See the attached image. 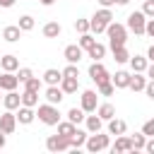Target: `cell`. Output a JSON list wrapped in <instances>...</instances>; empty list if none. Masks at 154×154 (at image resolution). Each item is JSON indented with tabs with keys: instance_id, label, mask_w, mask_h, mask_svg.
<instances>
[{
	"instance_id": "cell-34",
	"label": "cell",
	"mask_w": 154,
	"mask_h": 154,
	"mask_svg": "<svg viewBox=\"0 0 154 154\" xmlns=\"http://www.w3.org/2000/svg\"><path fill=\"white\" fill-rule=\"evenodd\" d=\"M94 43H96V38H94V36H91L89 31L79 36V48H82V51H89V48H91Z\"/></svg>"
},
{
	"instance_id": "cell-19",
	"label": "cell",
	"mask_w": 154,
	"mask_h": 154,
	"mask_svg": "<svg viewBox=\"0 0 154 154\" xmlns=\"http://www.w3.org/2000/svg\"><path fill=\"white\" fill-rule=\"evenodd\" d=\"M58 87H60L65 94H75V91L79 89V79H77V77H63Z\"/></svg>"
},
{
	"instance_id": "cell-10",
	"label": "cell",
	"mask_w": 154,
	"mask_h": 154,
	"mask_svg": "<svg viewBox=\"0 0 154 154\" xmlns=\"http://www.w3.org/2000/svg\"><path fill=\"white\" fill-rule=\"evenodd\" d=\"M2 106H5L7 111H17V108L22 106V94H17L14 89H12V91H7V94L2 96Z\"/></svg>"
},
{
	"instance_id": "cell-50",
	"label": "cell",
	"mask_w": 154,
	"mask_h": 154,
	"mask_svg": "<svg viewBox=\"0 0 154 154\" xmlns=\"http://www.w3.org/2000/svg\"><path fill=\"white\" fill-rule=\"evenodd\" d=\"M5 142H7V140H5V132H0V149L5 147Z\"/></svg>"
},
{
	"instance_id": "cell-46",
	"label": "cell",
	"mask_w": 154,
	"mask_h": 154,
	"mask_svg": "<svg viewBox=\"0 0 154 154\" xmlns=\"http://www.w3.org/2000/svg\"><path fill=\"white\" fill-rule=\"evenodd\" d=\"M144 72H147V79H154V63H152V65H147V70H144Z\"/></svg>"
},
{
	"instance_id": "cell-39",
	"label": "cell",
	"mask_w": 154,
	"mask_h": 154,
	"mask_svg": "<svg viewBox=\"0 0 154 154\" xmlns=\"http://www.w3.org/2000/svg\"><path fill=\"white\" fill-rule=\"evenodd\" d=\"M142 12H144L147 19H152V17H154V0H144V2H142Z\"/></svg>"
},
{
	"instance_id": "cell-7",
	"label": "cell",
	"mask_w": 154,
	"mask_h": 154,
	"mask_svg": "<svg viewBox=\"0 0 154 154\" xmlns=\"http://www.w3.org/2000/svg\"><path fill=\"white\" fill-rule=\"evenodd\" d=\"M46 149L48 152H67L70 149V137H65V135H51L48 140H46Z\"/></svg>"
},
{
	"instance_id": "cell-29",
	"label": "cell",
	"mask_w": 154,
	"mask_h": 154,
	"mask_svg": "<svg viewBox=\"0 0 154 154\" xmlns=\"http://www.w3.org/2000/svg\"><path fill=\"white\" fill-rule=\"evenodd\" d=\"M38 103V91H29V89H24V94H22V106H36Z\"/></svg>"
},
{
	"instance_id": "cell-36",
	"label": "cell",
	"mask_w": 154,
	"mask_h": 154,
	"mask_svg": "<svg viewBox=\"0 0 154 154\" xmlns=\"http://www.w3.org/2000/svg\"><path fill=\"white\" fill-rule=\"evenodd\" d=\"M22 31H31L34 29V17L31 14H24V17H19V24H17Z\"/></svg>"
},
{
	"instance_id": "cell-26",
	"label": "cell",
	"mask_w": 154,
	"mask_h": 154,
	"mask_svg": "<svg viewBox=\"0 0 154 154\" xmlns=\"http://www.w3.org/2000/svg\"><path fill=\"white\" fill-rule=\"evenodd\" d=\"M96 116H99L101 120H111V118L116 116L113 103H101V106H96Z\"/></svg>"
},
{
	"instance_id": "cell-32",
	"label": "cell",
	"mask_w": 154,
	"mask_h": 154,
	"mask_svg": "<svg viewBox=\"0 0 154 154\" xmlns=\"http://www.w3.org/2000/svg\"><path fill=\"white\" fill-rule=\"evenodd\" d=\"M130 142H132V152H137V149H144L147 135H144V132H135V135L130 137Z\"/></svg>"
},
{
	"instance_id": "cell-24",
	"label": "cell",
	"mask_w": 154,
	"mask_h": 154,
	"mask_svg": "<svg viewBox=\"0 0 154 154\" xmlns=\"http://www.w3.org/2000/svg\"><path fill=\"white\" fill-rule=\"evenodd\" d=\"M60 31H63V26H60L58 22H48V24H43V36H46V38H58Z\"/></svg>"
},
{
	"instance_id": "cell-14",
	"label": "cell",
	"mask_w": 154,
	"mask_h": 154,
	"mask_svg": "<svg viewBox=\"0 0 154 154\" xmlns=\"http://www.w3.org/2000/svg\"><path fill=\"white\" fill-rule=\"evenodd\" d=\"M130 72H125V70H118L116 75H111V82H113V87L116 89H125L128 84H130Z\"/></svg>"
},
{
	"instance_id": "cell-8",
	"label": "cell",
	"mask_w": 154,
	"mask_h": 154,
	"mask_svg": "<svg viewBox=\"0 0 154 154\" xmlns=\"http://www.w3.org/2000/svg\"><path fill=\"white\" fill-rule=\"evenodd\" d=\"M89 77L99 84V82H106V79H111V75H108V70L101 65V60H94L91 65H89Z\"/></svg>"
},
{
	"instance_id": "cell-52",
	"label": "cell",
	"mask_w": 154,
	"mask_h": 154,
	"mask_svg": "<svg viewBox=\"0 0 154 154\" xmlns=\"http://www.w3.org/2000/svg\"><path fill=\"white\" fill-rule=\"evenodd\" d=\"M130 0H116V5H128Z\"/></svg>"
},
{
	"instance_id": "cell-15",
	"label": "cell",
	"mask_w": 154,
	"mask_h": 154,
	"mask_svg": "<svg viewBox=\"0 0 154 154\" xmlns=\"http://www.w3.org/2000/svg\"><path fill=\"white\" fill-rule=\"evenodd\" d=\"M125 130H128V123H125V120H120V118H116V116L108 120V135H116V137H118V135H125Z\"/></svg>"
},
{
	"instance_id": "cell-35",
	"label": "cell",
	"mask_w": 154,
	"mask_h": 154,
	"mask_svg": "<svg viewBox=\"0 0 154 154\" xmlns=\"http://www.w3.org/2000/svg\"><path fill=\"white\" fill-rule=\"evenodd\" d=\"M96 87H99V94H101V96H111V94L116 91V87H113V82H111V79H106V82H99Z\"/></svg>"
},
{
	"instance_id": "cell-23",
	"label": "cell",
	"mask_w": 154,
	"mask_h": 154,
	"mask_svg": "<svg viewBox=\"0 0 154 154\" xmlns=\"http://www.w3.org/2000/svg\"><path fill=\"white\" fill-rule=\"evenodd\" d=\"M87 135H89L87 130H79V128H77V130H75V135L70 137V147H72V149H79V147H84V142H87Z\"/></svg>"
},
{
	"instance_id": "cell-25",
	"label": "cell",
	"mask_w": 154,
	"mask_h": 154,
	"mask_svg": "<svg viewBox=\"0 0 154 154\" xmlns=\"http://www.w3.org/2000/svg\"><path fill=\"white\" fill-rule=\"evenodd\" d=\"M60 79H63V70L51 67V70L43 72V82H46V84H60Z\"/></svg>"
},
{
	"instance_id": "cell-27",
	"label": "cell",
	"mask_w": 154,
	"mask_h": 154,
	"mask_svg": "<svg viewBox=\"0 0 154 154\" xmlns=\"http://www.w3.org/2000/svg\"><path fill=\"white\" fill-rule=\"evenodd\" d=\"M84 125H87V132H99L101 125H103V120L99 116H87L84 118Z\"/></svg>"
},
{
	"instance_id": "cell-18",
	"label": "cell",
	"mask_w": 154,
	"mask_h": 154,
	"mask_svg": "<svg viewBox=\"0 0 154 154\" xmlns=\"http://www.w3.org/2000/svg\"><path fill=\"white\" fill-rule=\"evenodd\" d=\"M144 84H147V75H144V72H132L128 87H130L132 91H144Z\"/></svg>"
},
{
	"instance_id": "cell-16",
	"label": "cell",
	"mask_w": 154,
	"mask_h": 154,
	"mask_svg": "<svg viewBox=\"0 0 154 154\" xmlns=\"http://www.w3.org/2000/svg\"><path fill=\"white\" fill-rule=\"evenodd\" d=\"M123 152H132V142L128 135H118L113 144V154H123Z\"/></svg>"
},
{
	"instance_id": "cell-41",
	"label": "cell",
	"mask_w": 154,
	"mask_h": 154,
	"mask_svg": "<svg viewBox=\"0 0 154 154\" xmlns=\"http://www.w3.org/2000/svg\"><path fill=\"white\" fill-rule=\"evenodd\" d=\"M31 75H34V72H31L29 67H19V72H17V79H19V84H24V82H26Z\"/></svg>"
},
{
	"instance_id": "cell-9",
	"label": "cell",
	"mask_w": 154,
	"mask_h": 154,
	"mask_svg": "<svg viewBox=\"0 0 154 154\" xmlns=\"http://www.w3.org/2000/svg\"><path fill=\"white\" fill-rule=\"evenodd\" d=\"M14 128H17V116H14L12 111H5V113L0 116V132L12 135V132H14Z\"/></svg>"
},
{
	"instance_id": "cell-30",
	"label": "cell",
	"mask_w": 154,
	"mask_h": 154,
	"mask_svg": "<svg viewBox=\"0 0 154 154\" xmlns=\"http://www.w3.org/2000/svg\"><path fill=\"white\" fill-rule=\"evenodd\" d=\"M84 118H87V113H84L82 108H70V111H67V120H70V123H75V125L84 123Z\"/></svg>"
},
{
	"instance_id": "cell-1",
	"label": "cell",
	"mask_w": 154,
	"mask_h": 154,
	"mask_svg": "<svg viewBox=\"0 0 154 154\" xmlns=\"http://www.w3.org/2000/svg\"><path fill=\"white\" fill-rule=\"evenodd\" d=\"M113 22V12H111V7H101V10H96V14L89 19V31H94V34H103L106 31V26Z\"/></svg>"
},
{
	"instance_id": "cell-44",
	"label": "cell",
	"mask_w": 154,
	"mask_h": 154,
	"mask_svg": "<svg viewBox=\"0 0 154 154\" xmlns=\"http://www.w3.org/2000/svg\"><path fill=\"white\" fill-rule=\"evenodd\" d=\"M144 34L154 38V17H152V19H147V26H144Z\"/></svg>"
},
{
	"instance_id": "cell-42",
	"label": "cell",
	"mask_w": 154,
	"mask_h": 154,
	"mask_svg": "<svg viewBox=\"0 0 154 154\" xmlns=\"http://www.w3.org/2000/svg\"><path fill=\"white\" fill-rule=\"evenodd\" d=\"M142 132H144L147 137H154V118L144 120V125H142Z\"/></svg>"
},
{
	"instance_id": "cell-20",
	"label": "cell",
	"mask_w": 154,
	"mask_h": 154,
	"mask_svg": "<svg viewBox=\"0 0 154 154\" xmlns=\"http://www.w3.org/2000/svg\"><path fill=\"white\" fill-rule=\"evenodd\" d=\"M14 116H17V120H19L22 125H29V123L36 118V113H34L31 106H19V113H14Z\"/></svg>"
},
{
	"instance_id": "cell-45",
	"label": "cell",
	"mask_w": 154,
	"mask_h": 154,
	"mask_svg": "<svg viewBox=\"0 0 154 154\" xmlns=\"http://www.w3.org/2000/svg\"><path fill=\"white\" fill-rule=\"evenodd\" d=\"M144 149H147L149 154H154V137H147V142H144Z\"/></svg>"
},
{
	"instance_id": "cell-38",
	"label": "cell",
	"mask_w": 154,
	"mask_h": 154,
	"mask_svg": "<svg viewBox=\"0 0 154 154\" xmlns=\"http://www.w3.org/2000/svg\"><path fill=\"white\" fill-rule=\"evenodd\" d=\"M63 77H79V67H77V63H67V67L63 70Z\"/></svg>"
},
{
	"instance_id": "cell-11",
	"label": "cell",
	"mask_w": 154,
	"mask_h": 154,
	"mask_svg": "<svg viewBox=\"0 0 154 154\" xmlns=\"http://www.w3.org/2000/svg\"><path fill=\"white\" fill-rule=\"evenodd\" d=\"M63 96H65V91H63L58 84H48V89H46V101H48V103L58 106V103L63 101Z\"/></svg>"
},
{
	"instance_id": "cell-40",
	"label": "cell",
	"mask_w": 154,
	"mask_h": 154,
	"mask_svg": "<svg viewBox=\"0 0 154 154\" xmlns=\"http://www.w3.org/2000/svg\"><path fill=\"white\" fill-rule=\"evenodd\" d=\"M75 31L87 34V31H89V19H77V22H75Z\"/></svg>"
},
{
	"instance_id": "cell-6",
	"label": "cell",
	"mask_w": 154,
	"mask_h": 154,
	"mask_svg": "<svg viewBox=\"0 0 154 154\" xmlns=\"http://www.w3.org/2000/svg\"><path fill=\"white\" fill-rule=\"evenodd\" d=\"M96 106H99V94H96L94 89L82 91V96H79V108H82L84 113H94Z\"/></svg>"
},
{
	"instance_id": "cell-21",
	"label": "cell",
	"mask_w": 154,
	"mask_h": 154,
	"mask_svg": "<svg viewBox=\"0 0 154 154\" xmlns=\"http://www.w3.org/2000/svg\"><path fill=\"white\" fill-rule=\"evenodd\" d=\"M0 65H2L5 72H14V70H19V60H17V55H2V58H0Z\"/></svg>"
},
{
	"instance_id": "cell-47",
	"label": "cell",
	"mask_w": 154,
	"mask_h": 154,
	"mask_svg": "<svg viewBox=\"0 0 154 154\" xmlns=\"http://www.w3.org/2000/svg\"><path fill=\"white\" fill-rule=\"evenodd\" d=\"M99 5L101 7H111V5H116V0H99Z\"/></svg>"
},
{
	"instance_id": "cell-2",
	"label": "cell",
	"mask_w": 154,
	"mask_h": 154,
	"mask_svg": "<svg viewBox=\"0 0 154 154\" xmlns=\"http://www.w3.org/2000/svg\"><path fill=\"white\" fill-rule=\"evenodd\" d=\"M106 34H108V46H111V51L125 46V41H128V26H123V24H118V22H111V24L106 26Z\"/></svg>"
},
{
	"instance_id": "cell-49",
	"label": "cell",
	"mask_w": 154,
	"mask_h": 154,
	"mask_svg": "<svg viewBox=\"0 0 154 154\" xmlns=\"http://www.w3.org/2000/svg\"><path fill=\"white\" fill-rule=\"evenodd\" d=\"M14 0H0V7H12Z\"/></svg>"
},
{
	"instance_id": "cell-48",
	"label": "cell",
	"mask_w": 154,
	"mask_h": 154,
	"mask_svg": "<svg viewBox=\"0 0 154 154\" xmlns=\"http://www.w3.org/2000/svg\"><path fill=\"white\" fill-rule=\"evenodd\" d=\"M147 60L154 63V46H149V51H147Z\"/></svg>"
},
{
	"instance_id": "cell-37",
	"label": "cell",
	"mask_w": 154,
	"mask_h": 154,
	"mask_svg": "<svg viewBox=\"0 0 154 154\" xmlns=\"http://www.w3.org/2000/svg\"><path fill=\"white\" fill-rule=\"evenodd\" d=\"M24 89H29V91H38V89H41V79L31 75V77L24 82Z\"/></svg>"
},
{
	"instance_id": "cell-28",
	"label": "cell",
	"mask_w": 154,
	"mask_h": 154,
	"mask_svg": "<svg viewBox=\"0 0 154 154\" xmlns=\"http://www.w3.org/2000/svg\"><path fill=\"white\" fill-rule=\"evenodd\" d=\"M87 53H89V58H91V60H101V58L106 55V46L96 41V43H94V46H91V48H89Z\"/></svg>"
},
{
	"instance_id": "cell-51",
	"label": "cell",
	"mask_w": 154,
	"mask_h": 154,
	"mask_svg": "<svg viewBox=\"0 0 154 154\" xmlns=\"http://www.w3.org/2000/svg\"><path fill=\"white\" fill-rule=\"evenodd\" d=\"M38 2H41V5H46V7H48V5H53V2H55V0H38Z\"/></svg>"
},
{
	"instance_id": "cell-31",
	"label": "cell",
	"mask_w": 154,
	"mask_h": 154,
	"mask_svg": "<svg viewBox=\"0 0 154 154\" xmlns=\"http://www.w3.org/2000/svg\"><path fill=\"white\" fill-rule=\"evenodd\" d=\"M75 130H77V125H75V123H70V120L58 123V132H60V135H65V137H72V135H75Z\"/></svg>"
},
{
	"instance_id": "cell-3",
	"label": "cell",
	"mask_w": 154,
	"mask_h": 154,
	"mask_svg": "<svg viewBox=\"0 0 154 154\" xmlns=\"http://www.w3.org/2000/svg\"><path fill=\"white\" fill-rule=\"evenodd\" d=\"M36 116H38V120L46 123V125H58V123H60L58 106H53V103H41L38 111H36Z\"/></svg>"
},
{
	"instance_id": "cell-53",
	"label": "cell",
	"mask_w": 154,
	"mask_h": 154,
	"mask_svg": "<svg viewBox=\"0 0 154 154\" xmlns=\"http://www.w3.org/2000/svg\"><path fill=\"white\" fill-rule=\"evenodd\" d=\"M0 101H2V94H0Z\"/></svg>"
},
{
	"instance_id": "cell-4",
	"label": "cell",
	"mask_w": 154,
	"mask_h": 154,
	"mask_svg": "<svg viewBox=\"0 0 154 154\" xmlns=\"http://www.w3.org/2000/svg\"><path fill=\"white\" fill-rule=\"evenodd\" d=\"M108 144H111V140H108V135H101V130L87 135V142H84V147L89 152H103V149H108Z\"/></svg>"
},
{
	"instance_id": "cell-43",
	"label": "cell",
	"mask_w": 154,
	"mask_h": 154,
	"mask_svg": "<svg viewBox=\"0 0 154 154\" xmlns=\"http://www.w3.org/2000/svg\"><path fill=\"white\" fill-rule=\"evenodd\" d=\"M144 94L154 101V79H147V84H144Z\"/></svg>"
},
{
	"instance_id": "cell-33",
	"label": "cell",
	"mask_w": 154,
	"mask_h": 154,
	"mask_svg": "<svg viewBox=\"0 0 154 154\" xmlns=\"http://www.w3.org/2000/svg\"><path fill=\"white\" fill-rule=\"evenodd\" d=\"M113 60H116V63H128V60H130V53H128V48H125V46H120V48H113Z\"/></svg>"
},
{
	"instance_id": "cell-12",
	"label": "cell",
	"mask_w": 154,
	"mask_h": 154,
	"mask_svg": "<svg viewBox=\"0 0 154 154\" xmlns=\"http://www.w3.org/2000/svg\"><path fill=\"white\" fill-rule=\"evenodd\" d=\"M17 84H19L17 75H14V72H5V70H2V75H0V89L12 91V89H17Z\"/></svg>"
},
{
	"instance_id": "cell-17",
	"label": "cell",
	"mask_w": 154,
	"mask_h": 154,
	"mask_svg": "<svg viewBox=\"0 0 154 154\" xmlns=\"http://www.w3.org/2000/svg\"><path fill=\"white\" fill-rule=\"evenodd\" d=\"M19 36H22V29H19L17 24H10V26H5V29H2V38H5L7 43H17V41H19Z\"/></svg>"
},
{
	"instance_id": "cell-5",
	"label": "cell",
	"mask_w": 154,
	"mask_h": 154,
	"mask_svg": "<svg viewBox=\"0 0 154 154\" xmlns=\"http://www.w3.org/2000/svg\"><path fill=\"white\" fill-rule=\"evenodd\" d=\"M144 26H147L144 12H142V10H140V12H130V17H128V29H130L135 36H142V34H144Z\"/></svg>"
},
{
	"instance_id": "cell-13",
	"label": "cell",
	"mask_w": 154,
	"mask_h": 154,
	"mask_svg": "<svg viewBox=\"0 0 154 154\" xmlns=\"http://www.w3.org/2000/svg\"><path fill=\"white\" fill-rule=\"evenodd\" d=\"M63 55H65V60H67V63H79V60H82V55H84V51L79 48V43H72V46H67V48H65V53H63Z\"/></svg>"
},
{
	"instance_id": "cell-22",
	"label": "cell",
	"mask_w": 154,
	"mask_h": 154,
	"mask_svg": "<svg viewBox=\"0 0 154 154\" xmlns=\"http://www.w3.org/2000/svg\"><path fill=\"white\" fill-rule=\"evenodd\" d=\"M128 63H130L132 72H144V70H147V65H149L144 55H130V60H128Z\"/></svg>"
}]
</instances>
